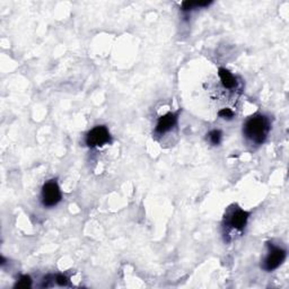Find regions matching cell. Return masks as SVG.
Masks as SVG:
<instances>
[{
	"mask_svg": "<svg viewBox=\"0 0 289 289\" xmlns=\"http://www.w3.org/2000/svg\"><path fill=\"white\" fill-rule=\"evenodd\" d=\"M41 200L44 207L51 208L57 206L61 201V191L56 180L46 182L42 188Z\"/></svg>",
	"mask_w": 289,
	"mask_h": 289,
	"instance_id": "cell-2",
	"label": "cell"
},
{
	"mask_svg": "<svg viewBox=\"0 0 289 289\" xmlns=\"http://www.w3.org/2000/svg\"><path fill=\"white\" fill-rule=\"evenodd\" d=\"M218 115L221 116V118H222V119L229 120V119H232L233 116H234V113H233L232 110H229V109H222V110H221V111L218 112Z\"/></svg>",
	"mask_w": 289,
	"mask_h": 289,
	"instance_id": "cell-11",
	"label": "cell"
},
{
	"mask_svg": "<svg viewBox=\"0 0 289 289\" xmlns=\"http://www.w3.org/2000/svg\"><path fill=\"white\" fill-rule=\"evenodd\" d=\"M178 122V114L175 113H167V114L160 116L157 121L156 126V133L164 134L168 133V131L173 129L177 126Z\"/></svg>",
	"mask_w": 289,
	"mask_h": 289,
	"instance_id": "cell-5",
	"label": "cell"
},
{
	"mask_svg": "<svg viewBox=\"0 0 289 289\" xmlns=\"http://www.w3.org/2000/svg\"><path fill=\"white\" fill-rule=\"evenodd\" d=\"M218 76H219V78H221L222 84L224 85L225 89H236V86H237L236 78L232 74H230L227 69L219 68Z\"/></svg>",
	"mask_w": 289,
	"mask_h": 289,
	"instance_id": "cell-7",
	"label": "cell"
},
{
	"mask_svg": "<svg viewBox=\"0 0 289 289\" xmlns=\"http://www.w3.org/2000/svg\"><path fill=\"white\" fill-rule=\"evenodd\" d=\"M222 136V134L221 130H213L208 133V139H209V141L211 142V144L217 146V145L221 144Z\"/></svg>",
	"mask_w": 289,
	"mask_h": 289,
	"instance_id": "cell-9",
	"label": "cell"
},
{
	"mask_svg": "<svg viewBox=\"0 0 289 289\" xmlns=\"http://www.w3.org/2000/svg\"><path fill=\"white\" fill-rule=\"evenodd\" d=\"M31 278L28 276H22L15 285V288H27L31 286Z\"/></svg>",
	"mask_w": 289,
	"mask_h": 289,
	"instance_id": "cell-10",
	"label": "cell"
},
{
	"mask_svg": "<svg viewBox=\"0 0 289 289\" xmlns=\"http://www.w3.org/2000/svg\"><path fill=\"white\" fill-rule=\"evenodd\" d=\"M111 140V136L107 127L97 126L94 129H91L86 136V145L89 147H101L105 144H108Z\"/></svg>",
	"mask_w": 289,
	"mask_h": 289,
	"instance_id": "cell-3",
	"label": "cell"
},
{
	"mask_svg": "<svg viewBox=\"0 0 289 289\" xmlns=\"http://www.w3.org/2000/svg\"><path fill=\"white\" fill-rule=\"evenodd\" d=\"M56 280H57V284L60 285V286H66L68 283V279L64 276V274H58Z\"/></svg>",
	"mask_w": 289,
	"mask_h": 289,
	"instance_id": "cell-12",
	"label": "cell"
},
{
	"mask_svg": "<svg viewBox=\"0 0 289 289\" xmlns=\"http://www.w3.org/2000/svg\"><path fill=\"white\" fill-rule=\"evenodd\" d=\"M269 253L262 265V268L266 271H272V270L277 269L284 262L285 258H286V251L283 250V248L272 246V245H269Z\"/></svg>",
	"mask_w": 289,
	"mask_h": 289,
	"instance_id": "cell-4",
	"label": "cell"
},
{
	"mask_svg": "<svg viewBox=\"0 0 289 289\" xmlns=\"http://www.w3.org/2000/svg\"><path fill=\"white\" fill-rule=\"evenodd\" d=\"M211 1H184L182 3V10L184 13H189L193 9H198V8H202V7L209 6Z\"/></svg>",
	"mask_w": 289,
	"mask_h": 289,
	"instance_id": "cell-8",
	"label": "cell"
},
{
	"mask_svg": "<svg viewBox=\"0 0 289 289\" xmlns=\"http://www.w3.org/2000/svg\"><path fill=\"white\" fill-rule=\"evenodd\" d=\"M248 213L242 209H236L228 216V224L230 227L237 230H242L245 227V225H246Z\"/></svg>",
	"mask_w": 289,
	"mask_h": 289,
	"instance_id": "cell-6",
	"label": "cell"
},
{
	"mask_svg": "<svg viewBox=\"0 0 289 289\" xmlns=\"http://www.w3.org/2000/svg\"><path fill=\"white\" fill-rule=\"evenodd\" d=\"M270 131L269 119L265 115L258 114L251 116L246 120L244 124L243 133L251 142L257 145H261L268 137Z\"/></svg>",
	"mask_w": 289,
	"mask_h": 289,
	"instance_id": "cell-1",
	"label": "cell"
}]
</instances>
